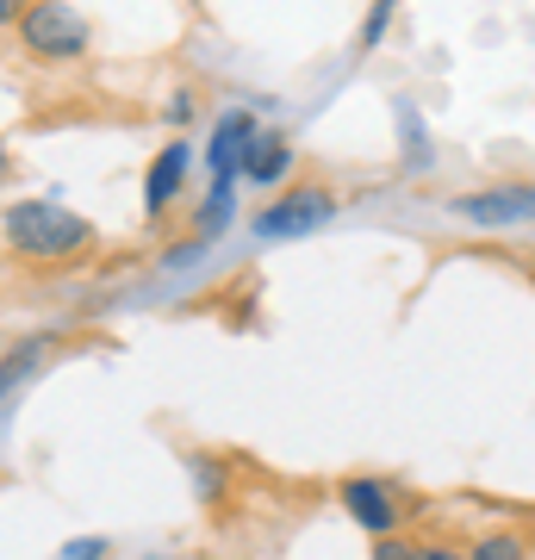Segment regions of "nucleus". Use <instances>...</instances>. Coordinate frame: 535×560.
I'll return each mask as SVG.
<instances>
[{
  "instance_id": "nucleus-3",
  "label": "nucleus",
  "mask_w": 535,
  "mask_h": 560,
  "mask_svg": "<svg viewBox=\"0 0 535 560\" xmlns=\"http://www.w3.org/2000/svg\"><path fill=\"white\" fill-rule=\"evenodd\" d=\"M337 219V194L324 187V180H287L280 194H268V206L256 212V231L261 243H299V237H317V231H330Z\"/></svg>"
},
{
  "instance_id": "nucleus-19",
  "label": "nucleus",
  "mask_w": 535,
  "mask_h": 560,
  "mask_svg": "<svg viewBox=\"0 0 535 560\" xmlns=\"http://www.w3.org/2000/svg\"><path fill=\"white\" fill-rule=\"evenodd\" d=\"M20 180V156H13V143L0 138V187H13Z\"/></svg>"
},
{
  "instance_id": "nucleus-12",
  "label": "nucleus",
  "mask_w": 535,
  "mask_h": 560,
  "mask_svg": "<svg viewBox=\"0 0 535 560\" xmlns=\"http://www.w3.org/2000/svg\"><path fill=\"white\" fill-rule=\"evenodd\" d=\"M398 143H405V168H430V131L411 101H398Z\"/></svg>"
},
{
  "instance_id": "nucleus-21",
  "label": "nucleus",
  "mask_w": 535,
  "mask_h": 560,
  "mask_svg": "<svg viewBox=\"0 0 535 560\" xmlns=\"http://www.w3.org/2000/svg\"><path fill=\"white\" fill-rule=\"evenodd\" d=\"M523 275H530V293H535V261H530V268H523Z\"/></svg>"
},
{
  "instance_id": "nucleus-2",
  "label": "nucleus",
  "mask_w": 535,
  "mask_h": 560,
  "mask_svg": "<svg viewBox=\"0 0 535 560\" xmlns=\"http://www.w3.org/2000/svg\"><path fill=\"white\" fill-rule=\"evenodd\" d=\"M13 44L44 69H69V62L94 57V20L75 0H25V13L13 20Z\"/></svg>"
},
{
  "instance_id": "nucleus-22",
  "label": "nucleus",
  "mask_w": 535,
  "mask_h": 560,
  "mask_svg": "<svg viewBox=\"0 0 535 560\" xmlns=\"http://www.w3.org/2000/svg\"><path fill=\"white\" fill-rule=\"evenodd\" d=\"M0 349H7V337H0Z\"/></svg>"
},
{
  "instance_id": "nucleus-6",
  "label": "nucleus",
  "mask_w": 535,
  "mask_h": 560,
  "mask_svg": "<svg viewBox=\"0 0 535 560\" xmlns=\"http://www.w3.org/2000/svg\"><path fill=\"white\" fill-rule=\"evenodd\" d=\"M187 175H194V143H187V131H181V138H168L156 156H150V168H143V224H150V231L181 206Z\"/></svg>"
},
{
  "instance_id": "nucleus-15",
  "label": "nucleus",
  "mask_w": 535,
  "mask_h": 560,
  "mask_svg": "<svg viewBox=\"0 0 535 560\" xmlns=\"http://www.w3.org/2000/svg\"><path fill=\"white\" fill-rule=\"evenodd\" d=\"M194 119H199V101H194V88H175V94H168V125H175V131H187Z\"/></svg>"
},
{
  "instance_id": "nucleus-8",
  "label": "nucleus",
  "mask_w": 535,
  "mask_h": 560,
  "mask_svg": "<svg viewBox=\"0 0 535 560\" xmlns=\"http://www.w3.org/2000/svg\"><path fill=\"white\" fill-rule=\"evenodd\" d=\"M256 113L249 106H231L212 119V138H206V168L212 180H243V156H249V143H256Z\"/></svg>"
},
{
  "instance_id": "nucleus-14",
  "label": "nucleus",
  "mask_w": 535,
  "mask_h": 560,
  "mask_svg": "<svg viewBox=\"0 0 535 560\" xmlns=\"http://www.w3.org/2000/svg\"><path fill=\"white\" fill-rule=\"evenodd\" d=\"M398 7H405V0H374V7L361 13L356 50H380V44H386V32H393V20H398Z\"/></svg>"
},
{
  "instance_id": "nucleus-17",
  "label": "nucleus",
  "mask_w": 535,
  "mask_h": 560,
  "mask_svg": "<svg viewBox=\"0 0 535 560\" xmlns=\"http://www.w3.org/2000/svg\"><path fill=\"white\" fill-rule=\"evenodd\" d=\"M417 560H467V548H455L449 536H430V541H417Z\"/></svg>"
},
{
  "instance_id": "nucleus-7",
  "label": "nucleus",
  "mask_w": 535,
  "mask_h": 560,
  "mask_svg": "<svg viewBox=\"0 0 535 560\" xmlns=\"http://www.w3.org/2000/svg\"><path fill=\"white\" fill-rule=\"evenodd\" d=\"M57 349H62V324H44V330L7 337V349H0V411H7V405L20 399L25 386L50 368V355H57Z\"/></svg>"
},
{
  "instance_id": "nucleus-4",
  "label": "nucleus",
  "mask_w": 535,
  "mask_h": 560,
  "mask_svg": "<svg viewBox=\"0 0 535 560\" xmlns=\"http://www.w3.org/2000/svg\"><path fill=\"white\" fill-rule=\"evenodd\" d=\"M337 504L349 511V523L368 529L374 541L405 529V492H398L393 480H380V474H342V480H337Z\"/></svg>"
},
{
  "instance_id": "nucleus-10",
  "label": "nucleus",
  "mask_w": 535,
  "mask_h": 560,
  "mask_svg": "<svg viewBox=\"0 0 535 560\" xmlns=\"http://www.w3.org/2000/svg\"><path fill=\"white\" fill-rule=\"evenodd\" d=\"M237 187H243V180H206V194H199V206H194V237L219 243L224 231H231V212H237Z\"/></svg>"
},
{
  "instance_id": "nucleus-13",
  "label": "nucleus",
  "mask_w": 535,
  "mask_h": 560,
  "mask_svg": "<svg viewBox=\"0 0 535 560\" xmlns=\"http://www.w3.org/2000/svg\"><path fill=\"white\" fill-rule=\"evenodd\" d=\"M187 467H194L199 504H219V499H224V486H231V460H224V455H187Z\"/></svg>"
},
{
  "instance_id": "nucleus-16",
  "label": "nucleus",
  "mask_w": 535,
  "mask_h": 560,
  "mask_svg": "<svg viewBox=\"0 0 535 560\" xmlns=\"http://www.w3.org/2000/svg\"><path fill=\"white\" fill-rule=\"evenodd\" d=\"M374 560H417V541L398 529V536H380L374 541Z\"/></svg>"
},
{
  "instance_id": "nucleus-9",
  "label": "nucleus",
  "mask_w": 535,
  "mask_h": 560,
  "mask_svg": "<svg viewBox=\"0 0 535 560\" xmlns=\"http://www.w3.org/2000/svg\"><path fill=\"white\" fill-rule=\"evenodd\" d=\"M293 168H299L293 138H287V131H268V125H261L256 143H249V156H243V180H249V187H261V194H280V187L293 180Z\"/></svg>"
},
{
  "instance_id": "nucleus-20",
  "label": "nucleus",
  "mask_w": 535,
  "mask_h": 560,
  "mask_svg": "<svg viewBox=\"0 0 535 560\" xmlns=\"http://www.w3.org/2000/svg\"><path fill=\"white\" fill-rule=\"evenodd\" d=\"M25 13V0H0V32H13V20Z\"/></svg>"
},
{
  "instance_id": "nucleus-18",
  "label": "nucleus",
  "mask_w": 535,
  "mask_h": 560,
  "mask_svg": "<svg viewBox=\"0 0 535 560\" xmlns=\"http://www.w3.org/2000/svg\"><path fill=\"white\" fill-rule=\"evenodd\" d=\"M62 560H106V541H69Z\"/></svg>"
},
{
  "instance_id": "nucleus-5",
  "label": "nucleus",
  "mask_w": 535,
  "mask_h": 560,
  "mask_svg": "<svg viewBox=\"0 0 535 560\" xmlns=\"http://www.w3.org/2000/svg\"><path fill=\"white\" fill-rule=\"evenodd\" d=\"M449 212H455L461 224H479V231L535 224V180H498V187H479V194H455Z\"/></svg>"
},
{
  "instance_id": "nucleus-11",
  "label": "nucleus",
  "mask_w": 535,
  "mask_h": 560,
  "mask_svg": "<svg viewBox=\"0 0 535 560\" xmlns=\"http://www.w3.org/2000/svg\"><path fill=\"white\" fill-rule=\"evenodd\" d=\"M467 560H535V548L516 523H492V529H479L467 541Z\"/></svg>"
},
{
  "instance_id": "nucleus-1",
  "label": "nucleus",
  "mask_w": 535,
  "mask_h": 560,
  "mask_svg": "<svg viewBox=\"0 0 535 560\" xmlns=\"http://www.w3.org/2000/svg\"><path fill=\"white\" fill-rule=\"evenodd\" d=\"M0 249L25 268H69L100 249V224L62 200H13L0 212Z\"/></svg>"
}]
</instances>
